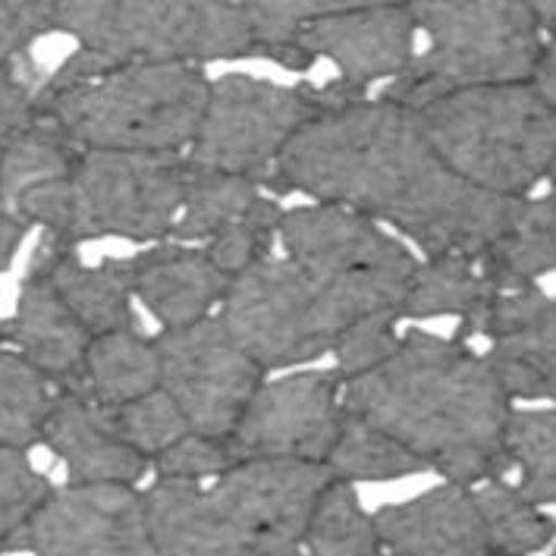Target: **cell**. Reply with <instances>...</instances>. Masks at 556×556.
Returning <instances> with one entry per match:
<instances>
[{
	"mask_svg": "<svg viewBox=\"0 0 556 556\" xmlns=\"http://www.w3.org/2000/svg\"><path fill=\"white\" fill-rule=\"evenodd\" d=\"M500 287L522 290L556 270V199H516L494 242L478 252Z\"/></svg>",
	"mask_w": 556,
	"mask_h": 556,
	"instance_id": "cb8c5ba5",
	"label": "cell"
},
{
	"mask_svg": "<svg viewBox=\"0 0 556 556\" xmlns=\"http://www.w3.org/2000/svg\"><path fill=\"white\" fill-rule=\"evenodd\" d=\"M547 182H551V199H556V157H554V167H551V174H547Z\"/></svg>",
	"mask_w": 556,
	"mask_h": 556,
	"instance_id": "60d3db41",
	"label": "cell"
},
{
	"mask_svg": "<svg viewBox=\"0 0 556 556\" xmlns=\"http://www.w3.org/2000/svg\"><path fill=\"white\" fill-rule=\"evenodd\" d=\"M327 471L340 484H358V481H396L425 471V466L403 450L393 438L371 428L368 421L343 412V428L327 456Z\"/></svg>",
	"mask_w": 556,
	"mask_h": 556,
	"instance_id": "f1b7e54d",
	"label": "cell"
},
{
	"mask_svg": "<svg viewBox=\"0 0 556 556\" xmlns=\"http://www.w3.org/2000/svg\"><path fill=\"white\" fill-rule=\"evenodd\" d=\"M337 0H255L245 3L252 35H255V58H267L283 63L287 70H305V63L295 54V35L299 29L327 13Z\"/></svg>",
	"mask_w": 556,
	"mask_h": 556,
	"instance_id": "836d02e7",
	"label": "cell"
},
{
	"mask_svg": "<svg viewBox=\"0 0 556 556\" xmlns=\"http://www.w3.org/2000/svg\"><path fill=\"white\" fill-rule=\"evenodd\" d=\"M415 31L409 3L337 0L299 29L295 54L305 70L315 60H330L340 73L337 83L365 91L371 83H393L409 70Z\"/></svg>",
	"mask_w": 556,
	"mask_h": 556,
	"instance_id": "9a60e30c",
	"label": "cell"
},
{
	"mask_svg": "<svg viewBox=\"0 0 556 556\" xmlns=\"http://www.w3.org/2000/svg\"><path fill=\"white\" fill-rule=\"evenodd\" d=\"M327 466L239 463L205 484L154 481L146 497L157 556H302Z\"/></svg>",
	"mask_w": 556,
	"mask_h": 556,
	"instance_id": "3957f363",
	"label": "cell"
},
{
	"mask_svg": "<svg viewBox=\"0 0 556 556\" xmlns=\"http://www.w3.org/2000/svg\"><path fill=\"white\" fill-rule=\"evenodd\" d=\"M29 274L45 277L54 287L63 305L76 315V321L83 324L94 340L136 327L129 258L86 264L76 255V249L60 245L54 239H41V245L31 255Z\"/></svg>",
	"mask_w": 556,
	"mask_h": 556,
	"instance_id": "44dd1931",
	"label": "cell"
},
{
	"mask_svg": "<svg viewBox=\"0 0 556 556\" xmlns=\"http://www.w3.org/2000/svg\"><path fill=\"white\" fill-rule=\"evenodd\" d=\"M3 343L20 352L35 371H41L58 390H76L83 383L91 333L63 305L45 277L29 274L13 318L0 321Z\"/></svg>",
	"mask_w": 556,
	"mask_h": 556,
	"instance_id": "ffe728a7",
	"label": "cell"
},
{
	"mask_svg": "<svg viewBox=\"0 0 556 556\" xmlns=\"http://www.w3.org/2000/svg\"><path fill=\"white\" fill-rule=\"evenodd\" d=\"M396 327H400L396 315H375V318L352 324L350 330L340 337V343L333 346V352H330L333 355V375L340 378V383L378 368L400 343Z\"/></svg>",
	"mask_w": 556,
	"mask_h": 556,
	"instance_id": "8d00e7d4",
	"label": "cell"
},
{
	"mask_svg": "<svg viewBox=\"0 0 556 556\" xmlns=\"http://www.w3.org/2000/svg\"><path fill=\"white\" fill-rule=\"evenodd\" d=\"M108 418H111L114 431L123 438V443L132 446L148 463H154L174 443H179L186 434H192L182 412L176 409V403L164 390H154L136 403L108 409Z\"/></svg>",
	"mask_w": 556,
	"mask_h": 556,
	"instance_id": "1f68e13d",
	"label": "cell"
},
{
	"mask_svg": "<svg viewBox=\"0 0 556 556\" xmlns=\"http://www.w3.org/2000/svg\"><path fill=\"white\" fill-rule=\"evenodd\" d=\"M51 0H7L0 3V63H13L29 54V48L54 31Z\"/></svg>",
	"mask_w": 556,
	"mask_h": 556,
	"instance_id": "74e56055",
	"label": "cell"
},
{
	"mask_svg": "<svg viewBox=\"0 0 556 556\" xmlns=\"http://www.w3.org/2000/svg\"><path fill=\"white\" fill-rule=\"evenodd\" d=\"M217 318L262 371L315 362L346 333L318 287L274 252L230 280Z\"/></svg>",
	"mask_w": 556,
	"mask_h": 556,
	"instance_id": "8fae6325",
	"label": "cell"
},
{
	"mask_svg": "<svg viewBox=\"0 0 556 556\" xmlns=\"http://www.w3.org/2000/svg\"><path fill=\"white\" fill-rule=\"evenodd\" d=\"M76 390L104 409H117L161 390L157 343L139 333V327L91 340L83 383Z\"/></svg>",
	"mask_w": 556,
	"mask_h": 556,
	"instance_id": "603a6c76",
	"label": "cell"
},
{
	"mask_svg": "<svg viewBox=\"0 0 556 556\" xmlns=\"http://www.w3.org/2000/svg\"><path fill=\"white\" fill-rule=\"evenodd\" d=\"M280 217H283V207L277 205L270 195H262L258 205L249 214H242L239 220H233L227 230H220L214 239H207L202 249H205L207 258L233 280L274 252Z\"/></svg>",
	"mask_w": 556,
	"mask_h": 556,
	"instance_id": "d6a6232c",
	"label": "cell"
},
{
	"mask_svg": "<svg viewBox=\"0 0 556 556\" xmlns=\"http://www.w3.org/2000/svg\"><path fill=\"white\" fill-rule=\"evenodd\" d=\"M371 519L383 556H491L475 491L463 484L390 503Z\"/></svg>",
	"mask_w": 556,
	"mask_h": 556,
	"instance_id": "e0dca14e",
	"label": "cell"
},
{
	"mask_svg": "<svg viewBox=\"0 0 556 556\" xmlns=\"http://www.w3.org/2000/svg\"><path fill=\"white\" fill-rule=\"evenodd\" d=\"M192 164L186 154L83 151L70 174L66 227L60 242L170 239L186 202Z\"/></svg>",
	"mask_w": 556,
	"mask_h": 556,
	"instance_id": "30bf717a",
	"label": "cell"
},
{
	"mask_svg": "<svg viewBox=\"0 0 556 556\" xmlns=\"http://www.w3.org/2000/svg\"><path fill=\"white\" fill-rule=\"evenodd\" d=\"M258 202H262V189L255 179L214 174V170H202L192 164L186 202H182V211L176 217L170 239L205 245L207 239L227 230L233 220L249 214Z\"/></svg>",
	"mask_w": 556,
	"mask_h": 556,
	"instance_id": "83f0119b",
	"label": "cell"
},
{
	"mask_svg": "<svg viewBox=\"0 0 556 556\" xmlns=\"http://www.w3.org/2000/svg\"><path fill=\"white\" fill-rule=\"evenodd\" d=\"M506 450L519 469V491L538 506H556V403L551 409L513 412Z\"/></svg>",
	"mask_w": 556,
	"mask_h": 556,
	"instance_id": "4dcf8cb0",
	"label": "cell"
},
{
	"mask_svg": "<svg viewBox=\"0 0 556 556\" xmlns=\"http://www.w3.org/2000/svg\"><path fill=\"white\" fill-rule=\"evenodd\" d=\"M79 154L51 119L38 114L31 126L0 148V207H10L31 189L66 179Z\"/></svg>",
	"mask_w": 556,
	"mask_h": 556,
	"instance_id": "d4e9b609",
	"label": "cell"
},
{
	"mask_svg": "<svg viewBox=\"0 0 556 556\" xmlns=\"http://www.w3.org/2000/svg\"><path fill=\"white\" fill-rule=\"evenodd\" d=\"M428 48L381 98L418 108L434 98L488 86L531 83L544 51V23L526 0H415L409 3Z\"/></svg>",
	"mask_w": 556,
	"mask_h": 556,
	"instance_id": "8992f818",
	"label": "cell"
},
{
	"mask_svg": "<svg viewBox=\"0 0 556 556\" xmlns=\"http://www.w3.org/2000/svg\"><path fill=\"white\" fill-rule=\"evenodd\" d=\"M54 484L20 450H0V556L10 538L29 522Z\"/></svg>",
	"mask_w": 556,
	"mask_h": 556,
	"instance_id": "e575fe53",
	"label": "cell"
},
{
	"mask_svg": "<svg viewBox=\"0 0 556 556\" xmlns=\"http://www.w3.org/2000/svg\"><path fill=\"white\" fill-rule=\"evenodd\" d=\"M343 428V383L333 371H305L262 383L227 438L236 463L324 466Z\"/></svg>",
	"mask_w": 556,
	"mask_h": 556,
	"instance_id": "5bb4252c",
	"label": "cell"
},
{
	"mask_svg": "<svg viewBox=\"0 0 556 556\" xmlns=\"http://www.w3.org/2000/svg\"><path fill=\"white\" fill-rule=\"evenodd\" d=\"M352 98L365 94L343 83L312 88L277 86L242 73L220 76L211 83L205 117L186 157L202 170L245 176L262 186L277 157L312 119Z\"/></svg>",
	"mask_w": 556,
	"mask_h": 556,
	"instance_id": "9c48e42d",
	"label": "cell"
},
{
	"mask_svg": "<svg viewBox=\"0 0 556 556\" xmlns=\"http://www.w3.org/2000/svg\"><path fill=\"white\" fill-rule=\"evenodd\" d=\"M428 146L469 186L528 199L556 157V114L531 83L453 91L412 108Z\"/></svg>",
	"mask_w": 556,
	"mask_h": 556,
	"instance_id": "5b68a950",
	"label": "cell"
},
{
	"mask_svg": "<svg viewBox=\"0 0 556 556\" xmlns=\"http://www.w3.org/2000/svg\"><path fill=\"white\" fill-rule=\"evenodd\" d=\"M277 242L346 330L375 315L400 318L418 262L396 236L383 233L381 224L346 207L312 202L283 211Z\"/></svg>",
	"mask_w": 556,
	"mask_h": 556,
	"instance_id": "52a82bcc",
	"label": "cell"
},
{
	"mask_svg": "<svg viewBox=\"0 0 556 556\" xmlns=\"http://www.w3.org/2000/svg\"><path fill=\"white\" fill-rule=\"evenodd\" d=\"M302 556H383L375 519L350 484L333 481L315 509Z\"/></svg>",
	"mask_w": 556,
	"mask_h": 556,
	"instance_id": "f546056e",
	"label": "cell"
},
{
	"mask_svg": "<svg viewBox=\"0 0 556 556\" xmlns=\"http://www.w3.org/2000/svg\"><path fill=\"white\" fill-rule=\"evenodd\" d=\"M491 556H494V554H491Z\"/></svg>",
	"mask_w": 556,
	"mask_h": 556,
	"instance_id": "7bdbcfd3",
	"label": "cell"
},
{
	"mask_svg": "<svg viewBox=\"0 0 556 556\" xmlns=\"http://www.w3.org/2000/svg\"><path fill=\"white\" fill-rule=\"evenodd\" d=\"M41 443L66 466L73 484L136 488L151 471V463L114 431L108 409L91 403L83 390H58Z\"/></svg>",
	"mask_w": 556,
	"mask_h": 556,
	"instance_id": "ac0fdd59",
	"label": "cell"
},
{
	"mask_svg": "<svg viewBox=\"0 0 556 556\" xmlns=\"http://www.w3.org/2000/svg\"><path fill=\"white\" fill-rule=\"evenodd\" d=\"M239 466L227 440L186 434L167 453H161L151 469L157 481H179V484H205L217 475Z\"/></svg>",
	"mask_w": 556,
	"mask_h": 556,
	"instance_id": "d590c367",
	"label": "cell"
},
{
	"mask_svg": "<svg viewBox=\"0 0 556 556\" xmlns=\"http://www.w3.org/2000/svg\"><path fill=\"white\" fill-rule=\"evenodd\" d=\"M343 412L396 440L446 484L478 488L513 469V400L466 340L403 333L378 368L343 383Z\"/></svg>",
	"mask_w": 556,
	"mask_h": 556,
	"instance_id": "7a4b0ae2",
	"label": "cell"
},
{
	"mask_svg": "<svg viewBox=\"0 0 556 556\" xmlns=\"http://www.w3.org/2000/svg\"><path fill=\"white\" fill-rule=\"evenodd\" d=\"M132 262V295L164 330H186L214 318L230 290V277L211 262L205 249L157 245Z\"/></svg>",
	"mask_w": 556,
	"mask_h": 556,
	"instance_id": "d6986e66",
	"label": "cell"
},
{
	"mask_svg": "<svg viewBox=\"0 0 556 556\" xmlns=\"http://www.w3.org/2000/svg\"><path fill=\"white\" fill-rule=\"evenodd\" d=\"M262 186L383 220L428 258L484 252L516 202L459 179L428 146L409 108L387 98H352L312 119Z\"/></svg>",
	"mask_w": 556,
	"mask_h": 556,
	"instance_id": "6da1fadb",
	"label": "cell"
},
{
	"mask_svg": "<svg viewBox=\"0 0 556 556\" xmlns=\"http://www.w3.org/2000/svg\"><path fill=\"white\" fill-rule=\"evenodd\" d=\"M509 400L556 403V299L538 283L503 293L475 327Z\"/></svg>",
	"mask_w": 556,
	"mask_h": 556,
	"instance_id": "2e32d148",
	"label": "cell"
},
{
	"mask_svg": "<svg viewBox=\"0 0 556 556\" xmlns=\"http://www.w3.org/2000/svg\"><path fill=\"white\" fill-rule=\"evenodd\" d=\"M531 3H534L538 16L544 23V31H547L544 51H541V63L534 70L531 86L541 91V98L554 108L556 114V3H541V0H531Z\"/></svg>",
	"mask_w": 556,
	"mask_h": 556,
	"instance_id": "f35d334b",
	"label": "cell"
},
{
	"mask_svg": "<svg viewBox=\"0 0 556 556\" xmlns=\"http://www.w3.org/2000/svg\"><path fill=\"white\" fill-rule=\"evenodd\" d=\"M26 233H29V227L16 214H10V211L0 207V274L13 264L16 252L23 249Z\"/></svg>",
	"mask_w": 556,
	"mask_h": 556,
	"instance_id": "ab89813d",
	"label": "cell"
},
{
	"mask_svg": "<svg viewBox=\"0 0 556 556\" xmlns=\"http://www.w3.org/2000/svg\"><path fill=\"white\" fill-rule=\"evenodd\" d=\"M202 66L117 63L76 48L38 86V114L79 151L186 154L205 117Z\"/></svg>",
	"mask_w": 556,
	"mask_h": 556,
	"instance_id": "277c9868",
	"label": "cell"
},
{
	"mask_svg": "<svg viewBox=\"0 0 556 556\" xmlns=\"http://www.w3.org/2000/svg\"><path fill=\"white\" fill-rule=\"evenodd\" d=\"M503 293L481 255H440L415 267L400 318H456L466 340Z\"/></svg>",
	"mask_w": 556,
	"mask_h": 556,
	"instance_id": "7402d4cb",
	"label": "cell"
},
{
	"mask_svg": "<svg viewBox=\"0 0 556 556\" xmlns=\"http://www.w3.org/2000/svg\"><path fill=\"white\" fill-rule=\"evenodd\" d=\"M3 556H157L146 497L117 484L54 488Z\"/></svg>",
	"mask_w": 556,
	"mask_h": 556,
	"instance_id": "4fadbf2b",
	"label": "cell"
},
{
	"mask_svg": "<svg viewBox=\"0 0 556 556\" xmlns=\"http://www.w3.org/2000/svg\"><path fill=\"white\" fill-rule=\"evenodd\" d=\"M54 31L117 63H189L255 58L245 3L54 0Z\"/></svg>",
	"mask_w": 556,
	"mask_h": 556,
	"instance_id": "ba28073f",
	"label": "cell"
},
{
	"mask_svg": "<svg viewBox=\"0 0 556 556\" xmlns=\"http://www.w3.org/2000/svg\"><path fill=\"white\" fill-rule=\"evenodd\" d=\"M551 556H556V554H551Z\"/></svg>",
	"mask_w": 556,
	"mask_h": 556,
	"instance_id": "b9f144b4",
	"label": "cell"
},
{
	"mask_svg": "<svg viewBox=\"0 0 556 556\" xmlns=\"http://www.w3.org/2000/svg\"><path fill=\"white\" fill-rule=\"evenodd\" d=\"M471 491L494 556H534L554 544L556 519L519 488L497 478Z\"/></svg>",
	"mask_w": 556,
	"mask_h": 556,
	"instance_id": "484cf974",
	"label": "cell"
},
{
	"mask_svg": "<svg viewBox=\"0 0 556 556\" xmlns=\"http://www.w3.org/2000/svg\"><path fill=\"white\" fill-rule=\"evenodd\" d=\"M161 390L182 412L192 434L227 440L262 387L258 362L214 315L186 330H164L157 340Z\"/></svg>",
	"mask_w": 556,
	"mask_h": 556,
	"instance_id": "7c38bea8",
	"label": "cell"
},
{
	"mask_svg": "<svg viewBox=\"0 0 556 556\" xmlns=\"http://www.w3.org/2000/svg\"><path fill=\"white\" fill-rule=\"evenodd\" d=\"M58 387L3 343L0 333V450L29 453L41 443Z\"/></svg>",
	"mask_w": 556,
	"mask_h": 556,
	"instance_id": "4316f807",
	"label": "cell"
}]
</instances>
